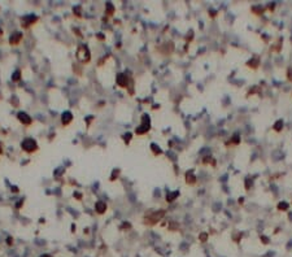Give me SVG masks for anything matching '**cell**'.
I'll return each mask as SVG.
<instances>
[{"label": "cell", "instance_id": "obj_10", "mask_svg": "<svg viewBox=\"0 0 292 257\" xmlns=\"http://www.w3.org/2000/svg\"><path fill=\"white\" fill-rule=\"evenodd\" d=\"M38 18L35 16H27V17H25V18L22 20V24H24V26H26L27 27L29 25H31V24H34V21H37Z\"/></svg>", "mask_w": 292, "mask_h": 257}, {"label": "cell", "instance_id": "obj_9", "mask_svg": "<svg viewBox=\"0 0 292 257\" xmlns=\"http://www.w3.org/2000/svg\"><path fill=\"white\" fill-rule=\"evenodd\" d=\"M22 39V33H16L11 37V44H18L20 40Z\"/></svg>", "mask_w": 292, "mask_h": 257}, {"label": "cell", "instance_id": "obj_8", "mask_svg": "<svg viewBox=\"0 0 292 257\" xmlns=\"http://www.w3.org/2000/svg\"><path fill=\"white\" fill-rule=\"evenodd\" d=\"M72 120H73V116H72V113L70 112H65V113H63V118H61V121H63V124L64 125H69L72 122Z\"/></svg>", "mask_w": 292, "mask_h": 257}, {"label": "cell", "instance_id": "obj_13", "mask_svg": "<svg viewBox=\"0 0 292 257\" xmlns=\"http://www.w3.org/2000/svg\"><path fill=\"white\" fill-rule=\"evenodd\" d=\"M281 125L283 126V122H282V121H278V122L275 124V127H274V130H275V131H281Z\"/></svg>", "mask_w": 292, "mask_h": 257}, {"label": "cell", "instance_id": "obj_4", "mask_svg": "<svg viewBox=\"0 0 292 257\" xmlns=\"http://www.w3.org/2000/svg\"><path fill=\"white\" fill-rule=\"evenodd\" d=\"M149 118L147 117V114H144L143 116V118H142V125H140V127H138L136 129V134H146L148 130H149V124L148 125H146V121H148Z\"/></svg>", "mask_w": 292, "mask_h": 257}, {"label": "cell", "instance_id": "obj_2", "mask_svg": "<svg viewBox=\"0 0 292 257\" xmlns=\"http://www.w3.org/2000/svg\"><path fill=\"white\" fill-rule=\"evenodd\" d=\"M77 59L79 60L82 64H87L91 60V55H90V50L88 47L85 44H81L77 50Z\"/></svg>", "mask_w": 292, "mask_h": 257}, {"label": "cell", "instance_id": "obj_12", "mask_svg": "<svg viewBox=\"0 0 292 257\" xmlns=\"http://www.w3.org/2000/svg\"><path fill=\"white\" fill-rule=\"evenodd\" d=\"M178 195H179V192H178V191H175V192H173V194H170V195H168V196H166V200H169V201H173V200L175 199Z\"/></svg>", "mask_w": 292, "mask_h": 257}, {"label": "cell", "instance_id": "obj_7", "mask_svg": "<svg viewBox=\"0 0 292 257\" xmlns=\"http://www.w3.org/2000/svg\"><path fill=\"white\" fill-rule=\"evenodd\" d=\"M117 83H118L121 87L127 86V78H126L125 74H118V75H117Z\"/></svg>", "mask_w": 292, "mask_h": 257}, {"label": "cell", "instance_id": "obj_15", "mask_svg": "<svg viewBox=\"0 0 292 257\" xmlns=\"http://www.w3.org/2000/svg\"><path fill=\"white\" fill-rule=\"evenodd\" d=\"M0 152H2V148H0Z\"/></svg>", "mask_w": 292, "mask_h": 257}, {"label": "cell", "instance_id": "obj_6", "mask_svg": "<svg viewBox=\"0 0 292 257\" xmlns=\"http://www.w3.org/2000/svg\"><path fill=\"white\" fill-rule=\"evenodd\" d=\"M95 209H96V212L99 213V214H103V213H105V210H107V204L104 201H98L96 205H95Z\"/></svg>", "mask_w": 292, "mask_h": 257}, {"label": "cell", "instance_id": "obj_1", "mask_svg": "<svg viewBox=\"0 0 292 257\" xmlns=\"http://www.w3.org/2000/svg\"><path fill=\"white\" fill-rule=\"evenodd\" d=\"M165 214H166V212H165V210H151V212H148L146 214V217H144L146 223H148V225L157 223V222L162 218Z\"/></svg>", "mask_w": 292, "mask_h": 257}, {"label": "cell", "instance_id": "obj_3", "mask_svg": "<svg viewBox=\"0 0 292 257\" xmlns=\"http://www.w3.org/2000/svg\"><path fill=\"white\" fill-rule=\"evenodd\" d=\"M21 147H22V149L25 152H27V153H33V152H35L38 149L37 142L34 140V139H31V138L25 139V140L21 143Z\"/></svg>", "mask_w": 292, "mask_h": 257}, {"label": "cell", "instance_id": "obj_14", "mask_svg": "<svg viewBox=\"0 0 292 257\" xmlns=\"http://www.w3.org/2000/svg\"><path fill=\"white\" fill-rule=\"evenodd\" d=\"M20 78V72H16V75L13 77V79H18Z\"/></svg>", "mask_w": 292, "mask_h": 257}, {"label": "cell", "instance_id": "obj_11", "mask_svg": "<svg viewBox=\"0 0 292 257\" xmlns=\"http://www.w3.org/2000/svg\"><path fill=\"white\" fill-rule=\"evenodd\" d=\"M186 182H187V183H190V185H194L195 182H196L195 177L192 175V172H190V173L186 174Z\"/></svg>", "mask_w": 292, "mask_h": 257}, {"label": "cell", "instance_id": "obj_5", "mask_svg": "<svg viewBox=\"0 0 292 257\" xmlns=\"http://www.w3.org/2000/svg\"><path fill=\"white\" fill-rule=\"evenodd\" d=\"M18 120L22 122L24 125H26V126H29L30 124L33 122V120H31V117L30 116H27L26 113H24V112H21V113H18Z\"/></svg>", "mask_w": 292, "mask_h": 257}]
</instances>
